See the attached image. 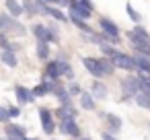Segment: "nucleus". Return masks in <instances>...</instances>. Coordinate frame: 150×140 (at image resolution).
Wrapping results in <instances>:
<instances>
[{
    "instance_id": "23",
    "label": "nucleus",
    "mask_w": 150,
    "mask_h": 140,
    "mask_svg": "<svg viewBox=\"0 0 150 140\" xmlns=\"http://www.w3.org/2000/svg\"><path fill=\"white\" fill-rule=\"evenodd\" d=\"M15 17L13 15H8L6 11H2V13H0V31H4L6 35L11 33V29H13V25H15Z\"/></svg>"
},
{
    "instance_id": "24",
    "label": "nucleus",
    "mask_w": 150,
    "mask_h": 140,
    "mask_svg": "<svg viewBox=\"0 0 150 140\" xmlns=\"http://www.w3.org/2000/svg\"><path fill=\"white\" fill-rule=\"evenodd\" d=\"M0 50H11V52H19L21 45L17 41H13L4 31H0Z\"/></svg>"
},
{
    "instance_id": "17",
    "label": "nucleus",
    "mask_w": 150,
    "mask_h": 140,
    "mask_svg": "<svg viewBox=\"0 0 150 140\" xmlns=\"http://www.w3.org/2000/svg\"><path fill=\"white\" fill-rule=\"evenodd\" d=\"M0 62L6 68H17L19 66V56H17V52H11V50H0Z\"/></svg>"
},
{
    "instance_id": "1",
    "label": "nucleus",
    "mask_w": 150,
    "mask_h": 140,
    "mask_svg": "<svg viewBox=\"0 0 150 140\" xmlns=\"http://www.w3.org/2000/svg\"><path fill=\"white\" fill-rule=\"evenodd\" d=\"M82 66H84V70H86L93 78H105V76H111V74L115 72L113 62H111L109 58H105V56H99V58H95V56H84V58H82Z\"/></svg>"
},
{
    "instance_id": "35",
    "label": "nucleus",
    "mask_w": 150,
    "mask_h": 140,
    "mask_svg": "<svg viewBox=\"0 0 150 140\" xmlns=\"http://www.w3.org/2000/svg\"><path fill=\"white\" fill-rule=\"evenodd\" d=\"M37 2H45V4H58V0H37Z\"/></svg>"
},
{
    "instance_id": "34",
    "label": "nucleus",
    "mask_w": 150,
    "mask_h": 140,
    "mask_svg": "<svg viewBox=\"0 0 150 140\" xmlns=\"http://www.w3.org/2000/svg\"><path fill=\"white\" fill-rule=\"evenodd\" d=\"M68 4H70V0H58V6H62V9H68Z\"/></svg>"
},
{
    "instance_id": "33",
    "label": "nucleus",
    "mask_w": 150,
    "mask_h": 140,
    "mask_svg": "<svg viewBox=\"0 0 150 140\" xmlns=\"http://www.w3.org/2000/svg\"><path fill=\"white\" fill-rule=\"evenodd\" d=\"M101 140H119V138H117V134H111V132L105 130V132L101 134Z\"/></svg>"
},
{
    "instance_id": "38",
    "label": "nucleus",
    "mask_w": 150,
    "mask_h": 140,
    "mask_svg": "<svg viewBox=\"0 0 150 140\" xmlns=\"http://www.w3.org/2000/svg\"><path fill=\"white\" fill-rule=\"evenodd\" d=\"M4 138H6V136H4ZM6 140H21V138H6Z\"/></svg>"
},
{
    "instance_id": "31",
    "label": "nucleus",
    "mask_w": 150,
    "mask_h": 140,
    "mask_svg": "<svg viewBox=\"0 0 150 140\" xmlns=\"http://www.w3.org/2000/svg\"><path fill=\"white\" fill-rule=\"evenodd\" d=\"M66 89H68V93H70V95H72V97H78V95H80V93H82V87H80V85H78V82H76V80H70V82H68V87H66Z\"/></svg>"
},
{
    "instance_id": "3",
    "label": "nucleus",
    "mask_w": 150,
    "mask_h": 140,
    "mask_svg": "<svg viewBox=\"0 0 150 140\" xmlns=\"http://www.w3.org/2000/svg\"><path fill=\"white\" fill-rule=\"evenodd\" d=\"M119 91H121V101H134V97L140 93V80L136 72H127L125 76L119 78Z\"/></svg>"
},
{
    "instance_id": "32",
    "label": "nucleus",
    "mask_w": 150,
    "mask_h": 140,
    "mask_svg": "<svg viewBox=\"0 0 150 140\" xmlns=\"http://www.w3.org/2000/svg\"><path fill=\"white\" fill-rule=\"evenodd\" d=\"M6 122H11V117H8V109L4 105V107H0V124H6Z\"/></svg>"
},
{
    "instance_id": "8",
    "label": "nucleus",
    "mask_w": 150,
    "mask_h": 140,
    "mask_svg": "<svg viewBox=\"0 0 150 140\" xmlns=\"http://www.w3.org/2000/svg\"><path fill=\"white\" fill-rule=\"evenodd\" d=\"M99 115L105 119L107 132H111V134H119V132H121L123 122H121V117H119V115H115L113 111H105V113H99Z\"/></svg>"
},
{
    "instance_id": "19",
    "label": "nucleus",
    "mask_w": 150,
    "mask_h": 140,
    "mask_svg": "<svg viewBox=\"0 0 150 140\" xmlns=\"http://www.w3.org/2000/svg\"><path fill=\"white\" fill-rule=\"evenodd\" d=\"M4 11L8 13V15H13L15 19H19V17H23L25 13H23V4H21V0H4Z\"/></svg>"
},
{
    "instance_id": "14",
    "label": "nucleus",
    "mask_w": 150,
    "mask_h": 140,
    "mask_svg": "<svg viewBox=\"0 0 150 140\" xmlns=\"http://www.w3.org/2000/svg\"><path fill=\"white\" fill-rule=\"evenodd\" d=\"M56 58H58L60 68H62V78H66L68 82L74 80V68H72V64H70V60H68V54H58Z\"/></svg>"
},
{
    "instance_id": "16",
    "label": "nucleus",
    "mask_w": 150,
    "mask_h": 140,
    "mask_svg": "<svg viewBox=\"0 0 150 140\" xmlns=\"http://www.w3.org/2000/svg\"><path fill=\"white\" fill-rule=\"evenodd\" d=\"M68 17H70V23H72L80 33H84V35H93V33L97 31V29H95L88 21H84V19H78V17H72V15H68Z\"/></svg>"
},
{
    "instance_id": "4",
    "label": "nucleus",
    "mask_w": 150,
    "mask_h": 140,
    "mask_svg": "<svg viewBox=\"0 0 150 140\" xmlns=\"http://www.w3.org/2000/svg\"><path fill=\"white\" fill-rule=\"evenodd\" d=\"M58 132L66 138H72V140H78L82 136V130L76 122V115H68L64 119H58Z\"/></svg>"
},
{
    "instance_id": "5",
    "label": "nucleus",
    "mask_w": 150,
    "mask_h": 140,
    "mask_svg": "<svg viewBox=\"0 0 150 140\" xmlns=\"http://www.w3.org/2000/svg\"><path fill=\"white\" fill-rule=\"evenodd\" d=\"M115 66V70H123V72H136V62H134V54H127V52H121V50H115L109 58Z\"/></svg>"
},
{
    "instance_id": "39",
    "label": "nucleus",
    "mask_w": 150,
    "mask_h": 140,
    "mask_svg": "<svg viewBox=\"0 0 150 140\" xmlns=\"http://www.w3.org/2000/svg\"><path fill=\"white\" fill-rule=\"evenodd\" d=\"M148 130H150V122H148Z\"/></svg>"
},
{
    "instance_id": "21",
    "label": "nucleus",
    "mask_w": 150,
    "mask_h": 140,
    "mask_svg": "<svg viewBox=\"0 0 150 140\" xmlns=\"http://www.w3.org/2000/svg\"><path fill=\"white\" fill-rule=\"evenodd\" d=\"M21 4H23V13L27 17H39V2L37 0H21Z\"/></svg>"
},
{
    "instance_id": "20",
    "label": "nucleus",
    "mask_w": 150,
    "mask_h": 140,
    "mask_svg": "<svg viewBox=\"0 0 150 140\" xmlns=\"http://www.w3.org/2000/svg\"><path fill=\"white\" fill-rule=\"evenodd\" d=\"M35 37V41H47V25L45 23H33L29 29Z\"/></svg>"
},
{
    "instance_id": "22",
    "label": "nucleus",
    "mask_w": 150,
    "mask_h": 140,
    "mask_svg": "<svg viewBox=\"0 0 150 140\" xmlns=\"http://www.w3.org/2000/svg\"><path fill=\"white\" fill-rule=\"evenodd\" d=\"M134 62H136V72L150 74V58H146L142 54H134Z\"/></svg>"
},
{
    "instance_id": "15",
    "label": "nucleus",
    "mask_w": 150,
    "mask_h": 140,
    "mask_svg": "<svg viewBox=\"0 0 150 140\" xmlns=\"http://www.w3.org/2000/svg\"><path fill=\"white\" fill-rule=\"evenodd\" d=\"M52 95L56 97V101H58L60 105H66V107H68V105H72V99H74V97L68 93V89H66L62 82H58V85H56V89H54V93H52Z\"/></svg>"
},
{
    "instance_id": "25",
    "label": "nucleus",
    "mask_w": 150,
    "mask_h": 140,
    "mask_svg": "<svg viewBox=\"0 0 150 140\" xmlns=\"http://www.w3.org/2000/svg\"><path fill=\"white\" fill-rule=\"evenodd\" d=\"M134 103H136L140 109H146V111H150V95H148V93L140 91V93L134 97Z\"/></svg>"
},
{
    "instance_id": "11",
    "label": "nucleus",
    "mask_w": 150,
    "mask_h": 140,
    "mask_svg": "<svg viewBox=\"0 0 150 140\" xmlns=\"http://www.w3.org/2000/svg\"><path fill=\"white\" fill-rule=\"evenodd\" d=\"M15 99H17V103H19V105H29V103H33V101H35V97H33L31 89H29V87H25V85H15Z\"/></svg>"
},
{
    "instance_id": "28",
    "label": "nucleus",
    "mask_w": 150,
    "mask_h": 140,
    "mask_svg": "<svg viewBox=\"0 0 150 140\" xmlns=\"http://www.w3.org/2000/svg\"><path fill=\"white\" fill-rule=\"evenodd\" d=\"M97 48H99L101 56H105V58H111V54L117 50V45H113V43H109V41H101Z\"/></svg>"
},
{
    "instance_id": "13",
    "label": "nucleus",
    "mask_w": 150,
    "mask_h": 140,
    "mask_svg": "<svg viewBox=\"0 0 150 140\" xmlns=\"http://www.w3.org/2000/svg\"><path fill=\"white\" fill-rule=\"evenodd\" d=\"M78 105H80V109L82 111H97V99L91 95V91L86 89H82V93L78 95Z\"/></svg>"
},
{
    "instance_id": "37",
    "label": "nucleus",
    "mask_w": 150,
    "mask_h": 140,
    "mask_svg": "<svg viewBox=\"0 0 150 140\" xmlns=\"http://www.w3.org/2000/svg\"><path fill=\"white\" fill-rule=\"evenodd\" d=\"M78 140H93V138H88V136H80Z\"/></svg>"
},
{
    "instance_id": "6",
    "label": "nucleus",
    "mask_w": 150,
    "mask_h": 140,
    "mask_svg": "<svg viewBox=\"0 0 150 140\" xmlns=\"http://www.w3.org/2000/svg\"><path fill=\"white\" fill-rule=\"evenodd\" d=\"M39 122H41L43 134H47V136H52L58 130V119L54 115V109H50V107H39Z\"/></svg>"
},
{
    "instance_id": "30",
    "label": "nucleus",
    "mask_w": 150,
    "mask_h": 140,
    "mask_svg": "<svg viewBox=\"0 0 150 140\" xmlns=\"http://www.w3.org/2000/svg\"><path fill=\"white\" fill-rule=\"evenodd\" d=\"M6 109H8V117H11V119H19L21 113H23V109H21L19 103H17V105H6Z\"/></svg>"
},
{
    "instance_id": "40",
    "label": "nucleus",
    "mask_w": 150,
    "mask_h": 140,
    "mask_svg": "<svg viewBox=\"0 0 150 140\" xmlns=\"http://www.w3.org/2000/svg\"><path fill=\"white\" fill-rule=\"evenodd\" d=\"M52 140H58V138H52Z\"/></svg>"
},
{
    "instance_id": "27",
    "label": "nucleus",
    "mask_w": 150,
    "mask_h": 140,
    "mask_svg": "<svg viewBox=\"0 0 150 140\" xmlns=\"http://www.w3.org/2000/svg\"><path fill=\"white\" fill-rule=\"evenodd\" d=\"M129 33H134V35H138V37H142V39H150V31H148V29H146L142 23H136V25H132Z\"/></svg>"
},
{
    "instance_id": "18",
    "label": "nucleus",
    "mask_w": 150,
    "mask_h": 140,
    "mask_svg": "<svg viewBox=\"0 0 150 140\" xmlns=\"http://www.w3.org/2000/svg\"><path fill=\"white\" fill-rule=\"evenodd\" d=\"M35 58L39 62H47L52 58V50H50V43L47 41H37L35 43Z\"/></svg>"
},
{
    "instance_id": "12",
    "label": "nucleus",
    "mask_w": 150,
    "mask_h": 140,
    "mask_svg": "<svg viewBox=\"0 0 150 140\" xmlns=\"http://www.w3.org/2000/svg\"><path fill=\"white\" fill-rule=\"evenodd\" d=\"M4 136L6 138H25L27 136V130H25V126H21V124H17L15 119H11V122H6L4 124Z\"/></svg>"
},
{
    "instance_id": "9",
    "label": "nucleus",
    "mask_w": 150,
    "mask_h": 140,
    "mask_svg": "<svg viewBox=\"0 0 150 140\" xmlns=\"http://www.w3.org/2000/svg\"><path fill=\"white\" fill-rule=\"evenodd\" d=\"M88 91H91V95H93L97 101H105V99L109 97V89H107V85L103 82V78H93V82L88 85Z\"/></svg>"
},
{
    "instance_id": "10",
    "label": "nucleus",
    "mask_w": 150,
    "mask_h": 140,
    "mask_svg": "<svg viewBox=\"0 0 150 140\" xmlns=\"http://www.w3.org/2000/svg\"><path fill=\"white\" fill-rule=\"evenodd\" d=\"M56 85H58V82H52V80H45V78H43L41 82H37L35 87H31V93H33L35 99H43V97H47V95L54 93Z\"/></svg>"
},
{
    "instance_id": "29",
    "label": "nucleus",
    "mask_w": 150,
    "mask_h": 140,
    "mask_svg": "<svg viewBox=\"0 0 150 140\" xmlns=\"http://www.w3.org/2000/svg\"><path fill=\"white\" fill-rule=\"evenodd\" d=\"M138 80H140V91L148 93L150 95V74H144V72H136Z\"/></svg>"
},
{
    "instance_id": "26",
    "label": "nucleus",
    "mask_w": 150,
    "mask_h": 140,
    "mask_svg": "<svg viewBox=\"0 0 150 140\" xmlns=\"http://www.w3.org/2000/svg\"><path fill=\"white\" fill-rule=\"evenodd\" d=\"M125 15H127V19H129L134 25H136V23H142V15L132 6V2H127V4H125Z\"/></svg>"
},
{
    "instance_id": "36",
    "label": "nucleus",
    "mask_w": 150,
    "mask_h": 140,
    "mask_svg": "<svg viewBox=\"0 0 150 140\" xmlns=\"http://www.w3.org/2000/svg\"><path fill=\"white\" fill-rule=\"evenodd\" d=\"M23 140H39V138H35V136H25Z\"/></svg>"
},
{
    "instance_id": "2",
    "label": "nucleus",
    "mask_w": 150,
    "mask_h": 140,
    "mask_svg": "<svg viewBox=\"0 0 150 140\" xmlns=\"http://www.w3.org/2000/svg\"><path fill=\"white\" fill-rule=\"evenodd\" d=\"M97 27H99V31L107 37L109 43H113V45H119V43H121V29H119V25H117L113 19H109V17H99V19H97Z\"/></svg>"
},
{
    "instance_id": "7",
    "label": "nucleus",
    "mask_w": 150,
    "mask_h": 140,
    "mask_svg": "<svg viewBox=\"0 0 150 140\" xmlns=\"http://www.w3.org/2000/svg\"><path fill=\"white\" fill-rule=\"evenodd\" d=\"M41 76L45 80H52V82H62V68H60V62L58 58H50L47 62H43V72Z\"/></svg>"
}]
</instances>
